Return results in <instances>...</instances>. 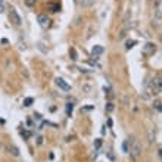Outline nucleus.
I'll list each match as a JSON object with an SVG mask.
<instances>
[{"mask_svg": "<svg viewBox=\"0 0 162 162\" xmlns=\"http://www.w3.org/2000/svg\"><path fill=\"white\" fill-rule=\"evenodd\" d=\"M90 90H91V87H90V85H84V87H83V91H84V93H90Z\"/></svg>", "mask_w": 162, "mask_h": 162, "instance_id": "obj_14", "label": "nucleus"}, {"mask_svg": "<svg viewBox=\"0 0 162 162\" xmlns=\"http://www.w3.org/2000/svg\"><path fill=\"white\" fill-rule=\"evenodd\" d=\"M9 150H10V153H12V155H15V156H18V155H19V150H18L15 146H13V147L10 146V147H9Z\"/></svg>", "mask_w": 162, "mask_h": 162, "instance_id": "obj_9", "label": "nucleus"}, {"mask_svg": "<svg viewBox=\"0 0 162 162\" xmlns=\"http://www.w3.org/2000/svg\"><path fill=\"white\" fill-rule=\"evenodd\" d=\"M130 153L133 158H138L140 155H142V146L137 143L136 140H133L131 142V147H130Z\"/></svg>", "mask_w": 162, "mask_h": 162, "instance_id": "obj_2", "label": "nucleus"}, {"mask_svg": "<svg viewBox=\"0 0 162 162\" xmlns=\"http://www.w3.org/2000/svg\"><path fill=\"white\" fill-rule=\"evenodd\" d=\"M25 5L31 8V6H34V5H35V0H25Z\"/></svg>", "mask_w": 162, "mask_h": 162, "instance_id": "obj_13", "label": "nucleus"}, {"mask_svg": "<svg viewBox=\"0 0 162 162\" xmlns=\"http://www.w3.org/2000/svg\"><path fill=\"white\" fill-rule=\"evenodd\" d=\"M72 109H74V105H72V103H68V105H66V113H68V115H71Z\"/></svg>", "mask_w": 162, "mask_h": 162, "instance_id": "obj_10", "label": "nucleus"}, {"mask_svg": "<svg viewBox=\"0 0 162 162\" xmlns=\"http://www.w3.org/2000/svg\"><path fill=\"white\" fill-rule=\"evenodd\" d=\"M106 111H108V112H112V111H113V103L109 102L108 105H106Z\"/></svg>", "mask_w": 162, "mask_h": 162, "instance_id": "obj_12", "label": "nucleus"}, {"mask_svg": "<svg viewBox=\"0 0 162 162\" xmlns=\"http://www.w3.org/2000/svg\"><path fill=\"white\" fill-rule=\"evenodd\" d=\"M0 5H5V0H0Z\"/></svg>", "mask_w": 162, "mask_h": 162, "instance_id": "obj_19", "label": "nucleus"}, {"mask_svg": "<svg viewBox=\"0 0 162 162\" xmlns=\"http://www.w3.org/2000/svg\"><path fill=\"white\" fill-rule=\"evenodd\" d=\"M9 18H10V21L15 24L16 27H19L21 24H22V19H21V16L18 15V12H16V9H10V12H9Z\"/></svg>", "mask_w": 162, "mask_h": 162, "instance_id": "obj_3", "label": "nucleus"}, {"mask_svg": "<svg viewBox=\"0 0 162 162\" xmlns=\"http://www.w3.org/2000/svg\"><path fill=\"white\" fill-rule=\"evenodd\" d=\"M3 10H5V5H0V13H2Z\"/></svg>", "mask_w": 162, "mask_h": 162, "instance_id": "obj_18", "label": "nucleus"}, {"mask_svg": "<svg viewBox=\"0 0 162 162\" xmlns=\"http://www.w3.org/2000/svg\"><path fill=\"white\" fill-rule=\"evenodd\" d=\"M55 83H56V85L59 87L60 90H63V91H69V90H71V85H69L68 83L63 80V78H59V77H58L56 80H55Z\"/></svg>", "mask_w": 162, "mask_h": 162, "instance_id": "obj_4", "label": "nucleus"}, {"mask_svg": "<svg viewBox=\"0 0 162 162\" xmlns=\"http://www.w3.org/2000/svg\"><path fill=\"white\" fill-rule=\"evenodd\" d=\"M71 53H72V59L75 60V59H77V53H75V50L72 49V50H71Z\"/></svg>", "mask_w": 162, "mask_h": 162, "instance_id": "obj_17", "label": "nucleus"}, {"mask_svg": "<svg viewBox=\"0 0 162 162\" xmlns=\"http://www.w3.org/2000/svg\"><path fill=\"white\" fill-rule=\"evenodd\" d=\"M31 103H33V99H31V97H27L25 100H24V106H31Z\"/></svg>", "mask_w": 162, "mask_h": 162, "instance_id": "obj_11", "label": "nucleus"}, {"mask_svg": "<svg viewBox=\"0 0 162 162\" xmlns=\"http://www.w3.org/2000/svg\"><path fill=\"white\" fill-rule=\"evenodd\" d=\"M153 52H155V44H152V43L145 44V47H143V53H145V55H150V53H153Z\"/></svg>", "mask_w": 162, "mask_h": 162, "instance_id": "obj_8", "label": "nucleus"}, {"mask_svg": "<svg viewBox=\"0 0 162 162\" xmlns=\"http://www.w3.org/2000/svg\"><path fill=\"white\" fill-rule=\"evenodd\" d=\"M122 150H124V152H128V142H124V143H122Z\"/></svg>", "mask_w": 162, "mask_h": 162, "instance_id": "obj_15", "label": "nucleus"}, {"mask_svg": "<svg viewBox=\"0 0 162 162\" xmlns=\"http://www.w3.org/2000/svg\"><path fill=\"white\" fill-rule=\"evenodd\" d=\"M161 22H162V9L156 8L153 12V25L158 27V25H161Z\"/></svg>", "mask_w": 162, "mask_h": 162, "instance_id": "obj_5", "label": "nucleus"}, {"mask_svg": "<svg viewBox=\"0 0 162 162\" xmlns=\"http://www.w3.org/2000/svg\"><path fill=\"white\" fill-rule=\"evenodd\" d=\"M102 53H103V47H102V46H94L93 50H91V55H93L94 59H97V58H99V55H102Z\"/></svg>", "mask_w": 162, "mask_h": 162, "instance_id": "obj_7", "label": "nucleus"}, {"mask_svg": "<svg viewBox=\"0 0 162 162\" xmlns=\"http://www.w3.org/2000/svg\"><path fill=\"white\" fill-rule=\"evenodd\" d=\"M150 85H152V90H153L155 93L162 91V75H156V77L150 81Z\"/></svg>", "mask_w": 162, "mask_h": 162, "instance_id": "obj_1", "label": "nucleus"}, {"mask_svg": "<svg viewBox=\"0 0 162 162\" xmlns=\"http://www.w3.org/2000/svg\"><path fill=\"white\" fill-rule=\"evenodd\" d=\"M134 43H136V41H128V43H127V49H131Z\"/></svg>", "mask_w": 162, "mask_h": 162, "instance_id": "obj_16", "label": "nucleus"}, {"mask_svg": "<svg viewBox=\"0 0 162 162\" xmlns=\"http://www.w3.org/2000/svg\"><path fill=\"white\" fill-rule=\"evenodd\" d=\"M37 21H38V24L41 28H47V27L50 25V19L46 16V15H38L37 16Z\"/></svg>", "mask_w": 162, "mask_h": 162, "instance_id": "obj_6", "label": "nucleus"}]
</instances>
